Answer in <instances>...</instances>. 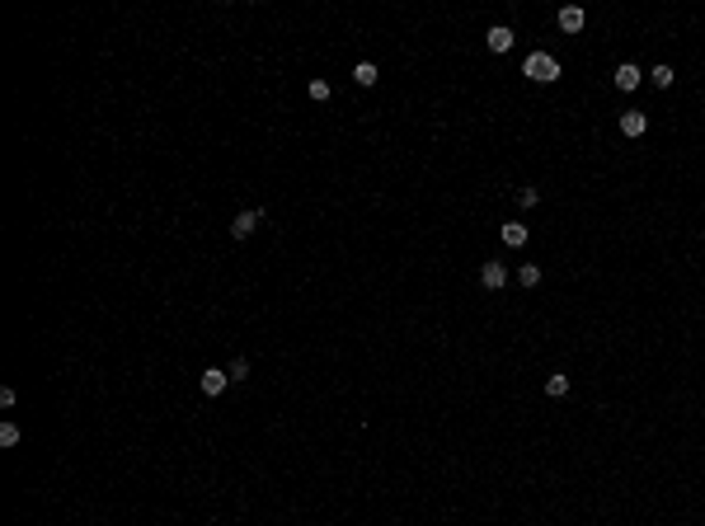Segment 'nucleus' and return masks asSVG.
Returning a JSON list of instances; mask_svg holds the SVG:
<instances>
[{
	"label": "nucleus",
	"instance_id": "obj_17",
	"mask_svg": "<svg viewBox=\"0 0 705 526\" xmlns=\"http://www.w3.org/2000/svg\"><path fill=\"white\" fill-rule=\"evenodd\" d=\"M226 371H231V381H245V376H249V362H245V357H235Z\"/></svg>",
	"mask_w": 705,
	"mask_h": 526
},
{
	"label": "nucleus",
	"instance_id": "obj_4",
	"mask_svg": "<svg viewBox=\"0 0 705 526\" xmlns=\"http://www.w3.org/2000/svg\"><path fill=\"white\" fill-rule=\"evenodd\" d=\"M259 221H263V211H259V207H254V211H240V216L231 221V235H235V240H249L254 231H259Z\"/></svg>",
	"mask_w": 705,
	"mask_h": 526
},
{
	"label": "nucleus",
	"instance_id": "obj_7",
	"mask_svg": "<svg viewBox=\"0 0 705 526\" xmlns=\"http://www.w3.org/2000/svg\"><path fill=\"white\" fill-rule=\"evenodd\" d=\"M480 282H484V291H498L503 282H508V268H503L498 259H489L484 268H480Z\"/></svg>",
	"mask_w": 705,
	"mask_h": 526
},
{
	"label": "nucleus",
	"instance_id": "obj_3",
	"mask_svg": "<svg viewBox=\"0 0 705 526\" xmlns=\"http://www.w3.org/2000/svg\"><path fill=\"white\" fill-rule=\"evenodd\" d=\"M484 43H489V52H513V43H518V33L508 24H494L489 33H484Z\"/></svg>",
	"mask_w": 705,
	"mask_h": 526
},
{
	"label": "nucleus",
	"instance_id": "obj_14",
	"mask_svg": "<svg viewBox=\"0 0 705 526\" xmlns=\"http://www.w3.org/2000/svg\"><path fill=\"white\" fill-rule=\"evenodd\" d=\"M536 202H541V188H518V207H527V211H531Z\"/></svg>",
	"mask_w": 705,
	"mask_h": 526
},
{
	"label": "nucleus",
	"instance_id": "obj_2",
	"mask_svg": "<svg viewBox=\"0 0 705 526\" xmlns=\"http://www.w3.org/2000/svg\"><path fill=\"white\" fill-rule=\"evenodd\" d=\"M611 85H616V90H626V94H635V90L644 85V71H640L635 61H621V66L611 71Z\"/></svg>",
	"mask_w": 705,
	"mask_h": 526
},
{
	"label": "nucleus",
	"instance_id": "obj_16",
	"mask_svg": "<svg viewBox=\"0 0 705 526\" xmlns=\"http://www.w3.org/2000/svg\"><path fill=\"white\" fill-rule=\"evenodd\" d=\"M311 99H315V104L329 99V80H311Z\"/></svg>",
	"mask_w": 705,
	"mask_h": 526
},
{
	"label": "nucleus",
	"instance_id": "obj_12",
	"mask_svg": "<svg viewBox=\"0 0 705 526\" xmlns=\"http://www.w3.org/2000/svg\"><path fill=\"white\" fill-rule=\"evenodd\" d=\"M518 282H522V287H541V268H536V263H522V268H518Z\"/></svg>",
	"mask_w": 705,
	"mask_h": 526
},
{
	"label": "nucleus",
	"instance_id": "obj_5",
	"mask_svg": "<svg viewBox=\"0 0 705 526\" xmlns=\"http://www.w3.org/2000/svg\"><path fill=\"white\" fill-rule=\"evenodd\" d=\"M198 386H203V394H212V399H216V394H221V390H226V386H231V371H221V367H207V371H203V381H198Z\"/></svg>",
	"mask_w": 705,
	"mask_h": 526
},
{
	"label": "nucleus",
	"instance_id": "obj_10",
	"mask_svg": "<svg viewBox=\"0 0 705 526\" xmlns=\"http://www.w3.org/2000/svg\"><path fill=\"white\" fill-rule=\"evenodd\" d=\"M353 80H358V85H362V90H371V85H376V80H381V71H376V66H371V61H358V66H353Z\"/></svg>",
	"mask_w": 705,
	"mask_h": 526
},
{
	"label": "nucleus",
	"instance_id": "obj_1",
	"mask_svg": "<svg viewBox=\"0 0 705 526\" xmlns=\"http://www.w3.org/2000/svg\"><path fill=\"white\" fill-rule=\"evenodd\" d=\"M522 76L536 80V85H550V80H560V61H555L550 52H531L522 61Z\"/></svg>",
	"mask_w": 705,
	"mask_h": 526
},
{
	"label": "nucleus",
	"instance_id": "obj_6",
	"mask_svg": "<svg viewBox=\"0 0 705 526\" xmlns=\"http://www.w3.org/2000/svg\"><path fill=\"white\" fill-rule=\"evenodd\" d=\"M616 127H621V136H644V132H649V118L630 108V113H621V118H616Z\"/></svg>",
	"mask_w": 705,
	"mask_h": 526
},
{
	"label": "nucleus",
	"instance_id": "obj_13",
	"mask_svg": "<svg viewBox=\"0 0 705 526\" xmlns=\"http://www.w3.org/2000/svg\"><path fill=\"white\" fill-rule=\"evenodd\" d=\"M649 80L658 85V90H673V80H677V76H673V66H653V71H649Z\"/></svg>",
	"mask_w": 705,
	"mask_h": 526
},
{
	"label": "nucleus",
	"instance_id": "obj_9",
	"mask_svg": "<svg viewBox=\"0 0 705 526\" xmlns=\"http://www.w3.org/2000/svg\"><path fill=\"white\" fill-rule=\"evenodd\" d=\"M555 19H560V28H564V33H578V28H583V19H588V14H583V10H578V5H564V10H560V14H555Z\"/></svg>",
	"mask_w": 705,
	"mask_h": 526
},
{
	"label": "nucleus",
	"instance_id": "obj_8",
	"mask_svg": "<svg viewBox=\"0 0 705 526\" xmlns=\"http://www.w3.org/2000/svg\"><path fill=\"white\" fill-rule=\"evenodd\" d=\"M527 235H531V231H527L522 221H508V226L498 231V240H503L508 249H522V244H527Z\"/></svg>",
	"mask_w": 705,
	"mask_h": 526
},
{
	"label": "nucleus",
	"instance_id": "obj_11",
	"mask_svg": "<svg viewBox=\"0 0 705 526\" xmlns=\"http://www.w3.org/2000/svg\"><path fill=\"white\" fill-rule=\"evenodd\" d=\"M546 394H550V399H564V394H569V376H564V371L546 376Z\"/></svg>",
	"mask_w": 705,
	"mask_h": 526
},
{
	"label": "nucleus",
	"instance_id": "obj_15",
	"mask_svg": "<svg viewBox=\"0 0 705 526\" xmlns=\"http://www.w3.org/2000/svg\"><path fill=\"white\" fill-rule=\"evenodd\" d=\"M0 447H19V428L14 423H0Z\"/></svg>",
	"mask_w": 705,
	"mask_h": 526
}]
</instances>
